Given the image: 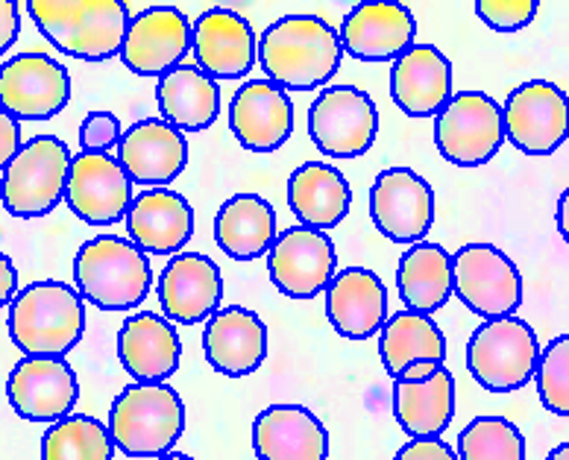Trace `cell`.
<instances>
[{
    "instance_id": "cell-38",
    "label": "cell",
    "mask_w": 569,
    "mask_h": 460,
    "mask_svg": "<svg viewBox=\"0 0 569 460\" xmlns=\"http://www.w3.org/2000/svg\"><path fill=\"white\" fill-rule=\"evenodd\" d=\"M537 0H476V16L497 33H517L535 21Z\"/></svg>"
},
{
    "instance_id": "cell-35",
    "label": "cell",
    "mask_w": 569,
    "mask_h": 460,
    "mask_svg": "<svg viewBox=\"0 0 569 460\" xmlns=\"http://www.w3.org/2000/svg\"><path fill=\"white\" fill-rule=\"evenodd\" d=\"M114 440L109 428L86 413L53 422L41 437V460H112Z\"/></svg>"
},
{
    "instance_id": "cell-13",
    "label": "cell",
    "mask_w": 569,
    "mask_h": 460,
    "mask_svg": "<svg viewBox=\"0 0 569 460\" xmlns=\"http://www.w3.org/2000/svg\"><path fill=\"white\" fill-rule=\"evenodd\" d=\"M370 218L397 243H420L435 227V191L411 168H388L370 188Z\"/></svg>"
},
{
    "instance_id": "cell-18",
    "label": "cell",
    "mask_w": 569,
    "mask_h": 460,
    "mask_svg": "<svg viewBox=\"0 0 569 460\" xmlns=\"http://www.w3.org/2000/svg\"><path fill=\"white\" fill-rule=\"evenodd\" d=\"M197 68L218 80H241L259 62V39L250 21L232 9H206L194 21Z\"/></svg>"
},
{
    "instance_id": "cell-21",
    "label": "cell",
    "mask_w": 569,
    "mask_h": 460,
    "mask_svg": "<svg viewBox=\"0 0 569 460\" xmlns=\"http://www.w3.org/2000/svg\"><path fill=\"white\" fill-rule=\"evenodd\" d=\"M118 162L130 182L168 188L188 164V141L162 118H144L123 130Z\"/></svg>"
},
{
    "instance_id": "cell-45",
    "label": "cell",
    "mask_w": 569,
    "mask_h": 460,
    "mask_svg": "<svg viewBox=\"0 0 569 460\" xmlns=\"http://www.w3.org/2000/svg\"><path fill=\"white\" fill-rule=\"evenodd\" d=\"M555 223H558V232H561L563 241L569 243V188L558 200V211H555Z\"/></svg>"
},
{
    "instance_id": "cell-9",
    "label": "cell",
    "mask_w": 569,
    "mask_h": 460,
    "mask_svg": "<svg viewBox=\"0 0 569 460\" xmlns=\"http://www.w3.org/2000/svg\"><path fill=\"white\" fill-rule=\"evenodd\" d=\"M456 297L476 317L502 320L522 306V276L493 243H467L452 256Z\"/></svg>"
},
{
    "instance_id": "cell-8",
    "label": "cell",
    "mask_w": 569,
    "mask_h": 460,
    "mask_svg": "<svg viewBox=\"0 0 569 460\" xmlns=\"http://www.w3.org/2000/svg\"><path fill=\"white\" fill-rule=\"evenodd\" d=\"M435 144L458 168L488 164L505 144L502 106L485 91H458L435 118Z\"/></svg>"
},
{
    "instance_id": "cell-42",
    "label": "cell",
    "mask_w": 569,
    "mask_h": 460,
    "mask_svg": "<svg viewBox=\"0 0 569 460\" xmlns=\"http://www.w3.org/2000/svg\"><path fill=\"white\" fill-rule=\"evenodd\" d=\"M21 33V12L16 0H0V57L18 41Z\"/></svg>"
},
{
    "instance_id": "cell-1",
    "label": "cell",
    "mask_w": 569,
    "mask_h": 460,
    "mask_svg": "<svg viewBox=\"0 0 569 460\" xmlns=\"http://www.w3.org/2000/svg\"><path fill=\"white\" fill-rule=\"evenodd\" d=\"M341 36L320 16H284L261 33L259 62L282 91L320 89L341 71Z\"/></svg>"
},
{
    "instance_id": "cell-10",
    "label": "cell",
    "mask_w": 569,
    "mask_h": 460,
    "mask_svg": "<svg viewBox=\"0 0 569 460\" xmlns=\"http://www.w3.org/2000/svg\"><path fill=\"white\" fill-rule=\"evenodd\" d=\"M379 132V109L356 86H329L309 109V136L329 159L365 156Z\"/></svg>"
},
{
    "instance_id": "cell-28",
    "label": "cell",
    "mask_w": 569,
    "mask_h": 460,
    "mask_svg": "<svg viewBox=\"0 0 569 460\" xmlns=\"http://www.w3.org/2000/svg\"><path fill=\"white\" fill-rule=\"evenodd\" d=\"M391 98L408 118H438L452 100V66L435 44H415L391 68Z\"/></svg>"
},
{
    "instance_id": "cell-41",
    "label": "cell",
    "mask_w": 569,
    "mask_h": 460,
    "mask_svg": "<svg viewBox=\"0 0 569 460\" xmlns=\"http://www.w3.org/2000/svg\"><path fill=\"white\" fill-rule=\"evenodd\" d=\"M393 460H458V452H452L443 440H411L397 452Z\"/></svg>"
},
{
    "instance_id": "cell-2",
    "label": "cell",
    "mask_w": 569,
    "mask_h": 460,
    "mask_svg": "<svg viewBox=\"0 0 569 460\" xmlns=\"http://www.w3.org/2000/svg\"><path fill=\"white\" fill-rule=\"evenodd\" d=\"M9 340L24 358H66L86 331V299L73 284H27L9 306Z\"/></svg>"
},
{
    "instance_id": "cell-29",
    "label": "cell",
    "mask_w": 569,
    "mask_h": 460,
    "mask_svg": "<svg viewBox=\"0 0 569 460\" xmlns=\"http://www.w3.org/2000/svg\"><path fill=\"white\" fill-rule=\"evenodd\" d=\"M288 206L302 227L326 232L350 214L352 188L332 164L306 162L288 179Z\"/></svg>"
},
{
    "instance_id": "cell-3",
    "label": "cell",
    "mask_w": 569,
    "mask_h": 460,
    "mask_svg": "<svg viewBox=\"0 0 569 460\" xmlns=\"http://www.w3.org/2000/svg\"><path fill=\"white\" fill-rule=\"evenodd\" d=\"M27 9L53 48L86 62L118 57L130 27V7L121 0H30Z\"/></svg>"
},
{
    "instance_id": "cell-15",
    "label": "cell",
    "mask_w": 569,
    "mask_h": 460,
    "mask_svg": "<svg viewBox=\"0 0 569 460\" xmlns=\"http://www.w3.org/2000/svg\"><path fill=\"white\" fill-rule=\"evenodd\" d=\"M132 182L118 156L77 153L68 170V209L89 227H112L127 218L132 206Z\"/></svg>"
},
{
    "instance_id": "cell-11",
    "label": "cell",
    "mask_w": 569,
    "mask_h": 460,
    "mask_svg": "<svg viewBox=\"0 0 569 460\" xmlns=\"http://www.w3.org/2000/svg\"><path fill=\"white\" fill-rule=\"evenodd\" d=\"M505 138L526 156H552L569 138V98L555 82H522L502 103Z\"/></svg>"
},
{
    "instance_id": "cell-43",
    "label": "cell",
    "mask_w": 569,
    "mask_h": 460,
    "mask_svg": "<svg viewBox=\"0 0 569 460\" xmlns=\"http://www.w3.org/2000/svg\"><path fill=\"white\" fill-rule=\"evenodd\" d=\"M18 297V270L7 252H0V308L12 306Z\"/></svg>"
},
{
    "instance_id": "cell-25",
    "label": "cell",
    "mask_w": 569,
    "mask_h": 460,
    "mask_svg": "<svg viewBox=\"0 0 569 460\" xmlns=\"http://www.w3.org/2000/svg\"><path fill=\"white\" fill-rule=\"evenodd\" d=\"M326 317L347 340H367L388 323V291L373 270L350 267L326 288Z\"/></svg>"
},
{
    "instance_id": "cell-16",
    "label": "cell",
    "mask_w": 569,
    "mask_h": 460,
    "mask_svg": "<svg viewBox=\"0 0 569 460\" xmlns=\"http://www.w3.org/2000/svg\"><path fill=\"white\" fill-rule=\"evenodd\" d=\"M12 411L27 422H59L71 417L80 381L66 358H21L7 379Z\"/></svg>"
},
{
    "instance_id": "cell-12",
    "label": "cell",
    "mask_w": 569,
    "mask_h": 460,
    "mask_svg": "<svg viewBox=\"0 0 569 460\" xmlns=\"http://www.w3.org/2000/svg\"><path fill=\"white\" fill-rule=\"evenodd\" d=\"M71 100V73L44 53H18L0 66V109L16 121L57 118Z\"/></svg>"
},
{
    "instance_id": "cell-46",
    "label": "cell",
    "mask_w": 569,
    "mask_h": 460,
    "mask_svg": "<svg viewBox=\"0 0 569 460\" xmlns=\"http://www.w3.org/2000/svg\"><path fill=\"white\" fill-rule=\"evenodd\" d=\"M546 460H569V440L561 446H555L552 452L546 454Z\"/></svg>"
},
{
    "instance_id": "cell-31",
    "label": "cell",
    "mask_w": 569,
    "mask_h": 460,
    "mask_svg": "<svg viewBox=\"0 0 569 460\" xmlns=\"http://www.w3.org/2000/svg\"><path fill=\"white\" fill-rule=\"evenodd\" d=\"M397 288L406 311L431 317L456 293L452 256L440 243H411L399 259Z\"/></svg>"
},
{
    "instance_id": "cell-40",
    "label": "cell",
    "mask_w": 569,
    "mask_h": 460,
    "mask_svg": "<svg viewBox=\"0 0 569 460\" xmlns=\"http://www.w3.org/2000/svg\"><path fill=\"white\" fill-rule=\"evenodd\" d=\"M21 127L7 109H0V170H7L9 164L16 162V156L21 153Z\"/></svg>"
},
{
    "instance_id": "cell-24",
    "label": "cell",
    "mask_w": 569,
    "mask_h": 460,
    "mask_svg": "<svg viewBox=\"0 0 569 460\" xmlns=\"http://www.w3.org/2000/svg\"><path fill=\"white\" fill-rule=\"evenodd\" d=\"M203 352L206 361L229 379L250 376L268 358V326L250 308H220L206 320Z\"/></svg>"
},
{
    "instance_id": "cell-26",
    "label": "cell",
    "mask_w": 569,
    "mask_h": 460,
    "mask_svg": "<svg viewBox=\"0 0 569 460\" xmlns=\"http://www.w3.org/2000/svg\"><path fill=\"white\" fill-rule=\"evenodd\" d=\"M118 358L139 384H162L179 370L182 343L168 317L141 311L123 320L118 331Z\"/></svg>"
},
{
    "instance_id": "cell-4",
    "label": "cell",
    "mask_w": 569,
    "mask_h": 460,
    "mask_svg": "<svg viewBox=\"0 0 569 460\" xmlns=\"http://www.w3.org/2000/svg\"><path fill=\"white\" fill-rule=\"evenodd\" d=\"M80 297L100 311H130L141 306L153 284L150 259L127 238L98 234L80 247L73 261Z\"/></svg>"
},
{
    "instance_id": "cell-30",
    "label": "cell",
    "mask_w": 569,
    "mask_h": 460,
    "mask_svg": "<svg viewBox=\"0 0 569 460\" xmlns=\"http://www.w3.org/2000/svg\"><path fill=\"white\" fill-rule=\"evenodd\" d=\"M393 417L415 440H438L456 417V379L447 363L426 381H397Z\"/></svg>"
},
{
    "instance_id": "cell-32",
    "label": "cell",
    "mask_w": 569,
    "mask_h": 460,
    "mask_svg": "<svg viewBox=\"0 0 569 460\" xmlns=\"http://www.w3.org/2000/svg\"><path fill=\"white\" fill-rule=\"evenodd\" d=\"M156 103L173 130L203 132L218 121L220 89L197 66H179L156 82Z\"/></svg>"
},
{
    "instance_id": "cell-6",
    "label": "cell",
    "mask_w": 569,
    "mask_h": 460,
    "mask_svg": "<svg viewBox=\"0 0 569 460\" xmlns=\"http://www.w3.org/2000/svg\"><path fill=\"white\" fill-rule=\"evenodd\" d=\"M537 334L520 317L485 320L467 340V370L490 393H513L535 379Z\"/></svg>"
},
{
    "instance_id": "cell-33",
    "label": "cell",
    "mask_w": 569,
    "mask_h": 460,
    "mask_svg": "<svg viewBox=\"0 0 569 460\" xmlns=\"http://www.w3.org/2000/svg\"><path fill=\"white\" fill-rule=\"evenodd\" d=\"M277 211L259 194H236L214 218L218 247L236 261H256L277 241Z\"/></svg>"
},
{
    "instance_id": "cell-20",
    "label": "cell",
    "mask_w": 569,
    "mask_h": 460,
    "mask_svg": "<svg viewBox=\"0 0 569 460\" xmlns=\"http://www.w3.org/2000/svg\"><path fill=\"white\" fill-rule=\"evenodd\" d=\"M341 48L361 62H397L415 48L417 21L402 3L370 0L347 12L341 24Z\"/></svg>"
},
{
    "instance_id": "cell-47",
    "label": "cell",
    "mask_w": 569,
    "mask_h": 460,
    "mask_svg": "<svg viewBox=\"0 0 569 460\" xmlns=\"http://www.w3.org/2000/svg\"><path fill=\"white\" fill-rule=\"evenodd\" d=\"M159 460H194V458H188V454H182V452H168V454H162Z\"/></svg>"
},
{
    "instance_id": "cell-23",
    "label": "cell",
    "mask_w": 569,
    "mask_h": 460,
    "mask_svg": "<svg viewBox=\"0 0 569 460\" xmlns=\"http://www.w3.org/2000/svg\"><path fill=\"white\" fill-rule=\"evenodd\" d=\"M127 232L144 256H179L194 234V209L171 188H150L132 200Z\"/></svg>"
},
{
    "instance_id": "cell-22",
    "label": "cell",
    "mask_w": 569,
    "mask_h": 460,
    "mask_svg": "<svg viewBox=\"0 0 569 460\" xmlns=\"http://www.w3.org/2000/svg\"><path fill=\"white\" fill-rule=\"evenodd\" d=\"M229 130L250 153H273L293 132V103L270 80H250L229 106Z\"/></svg>"
},
{
    "instance_id": "cell-34",
    "label": "cell",
    "mask_w": 569,
    "mask_h": 460,
    "mask_svg": "<svg viewBox=\"0 0 569 460\" xmlns=\"http://www.w3.org/2000/svg\"><path fill=\"white\" fill-rule=\"evenodd\" d=\"M379 349H382L385 370L393 379L417 361H447V338L440 326L431 317L415 314V311H399L388 317Z\"/></svg>"
},
{
    "instance_id": "cell-39",
    "label": "cell",
    "mask_w": 569,
    "mask_h": 460,
    "mask_svg": "<svg viewBox=\"0 0 569 460\" xmlns=\"http://www.w3.org/2000/svg\"><path fill=\"white\" fill-rule=\"evenodd\" d=\"M121 121L112 112H89L80 123V150L82 153L112 156L121 144Z\"/></svg>"
},
{
    "instance_id": "cell-5",
    "label": "cell",
    "mask_w": 569,
    "mask_h": 460,
    "mask_svg": "<svg viewBox=\"0 0 569 460\" xmlns=\"http://www.w3.org/2000/svg\"><path fill=\"white\" fill-rule=\"evenodd\" d=\"M109 434L127 458H162L186 431V404L168 384H127L109 408Z\"/></svg>"
},
{
    "instance_id": "cell-17",
    "label": "cell",
    "mask_w": 569,
    "mask_h": 460,
    "mask_svg": "<svg viewBox=\"0 0 569 460\" xmlns=\"http://www.w3.org/2000/svg\"><path fill=\"white\" fill-rule=\"evenodd\" d=\"M194 27L177 7H150L130 18L121 59L139 77H159L182 66L191 50Z\"/></svg>"
},
{
    "instance_id": "cell-37",
    "label": "cell",
    "mask_w": 569,
    "mask_h": 460,
    "mask_svg": "<svg viewBox=\"0 0 569 460\" xmlns=\"http://www.w3.org/2000/svg\"><path fill=\"white\" fill-rule=\"evenodd\" d=\"M535 381L546 411H552L555 417H569V334L555 338L540 352Z\"/></svg>"
},
{
    "instance_id": "cell-44",
    "label": "cell",
    "mask_w": 569,
    "mask_h": 460,
    "mask_svg": "<svg viewBox=\"0 0 569 460\" xmlns=\"http://www.w3.org/2000/svg\"><path fill=\"white\" fill-rule=\"evenodd\" d=\"M440 367H443L440 361H417V363H411V367H406V370L399 372L393 381H426V379H431V376H435Z\"/></svg>"
},
{
    "instance_id": "cell-36",
    "label": "cell",
    "mask_w": 569,
    "mask_h": 460,
    "mask_svg": "<svg viewBox=\"0 0 569 460\" xmlns=\"http://www.w3.org/2000/svg\"><path fill=\"white\" fill-rule=\"evenodd\" d=\"M458 460H526V437L505 417H476L458 434Z\"/></svg>"
},
{
    "instance_id": "cell-7",
    "label": "cell",
    "mask_w": 569,
    "mask_h": 460,
    "mask_svg": "<svg viewBox=\"0 0 569 460\" xmlns=\"http://www.w3.org/2000/svg\"><path fill=\"white\" fill-rule=\"evenodd\" d=\"M71 150L57 136L30 138L16 162L3 170L0 200L16 218H44L66 200Z\"/></svg>"
},
{
    "instance_id": "cell-14",
    "label": "cell",
    "mask_w": 569,
    "mask_h": 460,
    "mask_svg": "<svg viewBox=\"0 0 569 460\" xmlns=\"http://www.w3.org/2000/svg\"><path fill=\"white\" fill-rule=\"evenodd\" d=\"M335 267L338 252L332 238L309 227L284 229L268 252L270 282L291 299H311L323 293L335 279Z\"/></svg>"
},
{
    "instance_id": "cell-19",
    "label": "cell",
    "mask_w": 569,
    "mask_h": 460,
    "mask_svg": "<svg viewBox=\"0 0 569 460\" xmlns=\"http://www.w3.org/2000/svg\"><path fill=\"white\" fill-rule=\"evenodd\" d=\"M159 302L171 323H206L223 302L220 267L200 252H179L159 276Z\"/></svg>"
},
{
    "instance_id": "cell-27",
    "label": "cell",
    "mask_w": 569,
    "mask_h": 460,
    "mask_svg": "<svg viewBox=\"0 0 569 460\" xmlns=\"http://www.w3.org/2000/svg\"><path fill=\"white\" fill-rule=\"evenodd\" d=\"M252 449L259 460H326L329 434L302 404H270L252 420Z\"/></svg>"
}]
</instances>
